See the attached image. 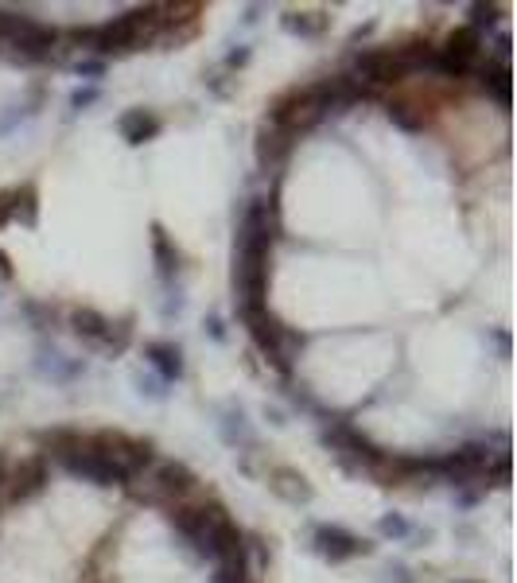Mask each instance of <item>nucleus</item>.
<instances>
[{
    "label": "nucleus",
    "mask_w": 517,
    "mask_h": 583,
    "mask_svg": "<svg viewBox=\"0 0 517 583\" xmlns=\"http://www.w3.org/2000/svg\"><path fill=\"white\" fill-rule=\"evenodd\" d=\"M160 36H164V5H140V8H128L121 16L106 20V24H97V27H75L70 43H78L82 51H90L97 58H109V55L156 47Z\"/></svg>",
    "instance_id": "nucleus-1"
},
{
    "label": "nucleus",
    "mask_w": 517,
    "mask_h": 583,
    "mask_svg": "<svg viewBox=\"0 0 517 583\" xmlns=\"http://www.w3.org/2000/svg\"><path fill=\"white\" fill-rule=\"evenodd\" d=\"M171 529H176L187 545L195 548L198 560L218 564L226 552H234L241 545V529L229 517V509L222 502H198V506H171Z\"/></svg>",
    "instance_id": "nucleus-2"
},
{
    "label": "nucleus",
    "mask_w": 517,
    "mask_h": 583,
    "mask_svg": "<svg viewBox=\"0 0 517 583\" xmlns=\"http://www.w3.org/2000/svg\"><path fill=\"white\" fill-rule=\"evenodd\" d=\"M436 47L432 43H400V47H366L354 55L350 75L370 86V90H381V86H400L405 78L421 75V70H432Z\"/></svg>",
    "instance_id": "nucleus-3"
},
{
    "label": "nucleus",
    "mask_w": 517,
    "mask_h": 583,
    "mask_svg": "<svg viewBox=\"0 0 517 583\" xmlns=\"http://www.w3.org/2000/svg\"><path fill=\"white\" fill-rule=\"evenodd\" d=\"M234 315L241 319V323H246L253 346L265 354L269 366L277 370L280 377H292L299 350L308 346V334L284 327L280 319L269 312V303H253V308H234Z\"/></svg>",
    "instance_id": "nucleus-4"
},
{
    "label": "nucleus",
    "mask_w": 517,
    "mask_h": 583,
    "mask_svg": "<svg viewBox=\"0 0 517 583\" xmlns=\"http://www.w3.org/2000/svg\"><path fill=\"white\" fill-rule=\"evenodd\" d=\"M59 51V32L32 16L0 8V55L16 58V63H51Z\"/></svg>",
    "instance_id": "nucleus-5"
},
{
    "label": "nucleus",
    "mask_w": 517,
    "mask_h": 583,
    "mask_svg": "<svg viewBox=\"0 0 517 583\" xmlns=\"http://www.w3.org/2000/svg\"><path fill=\"white\" fill-rule=\"evenodd\" d=\"M128 494L152 506H183L198 494V475L183 459H156L140 478L128 483Z\"/></svg>",
    "instance_id": "nucleus-6"
},
{
    "label": "nucleus",
    "mask_w": 517,
    "mask_h": 583,
    "mask_svg": "<svg viewBox=\"0 0 517 583\" xmlns=\"http://www.w3.org/2000/svg\"><path fill=\"white\" fill-rule=\"evenodd\" d=\"M323 121V109L311 101V94H308V86L304 90H289V94H280L277 101L269 106V117H265V125L269 128H277V133H284V137H304V133H311L315 125Z\"/></svg>",
    "instance_id": "nucleus-7"
},
{
    "label": "nucleus",
    "mask_w": 517,
    "mask_h": 583,
    "mask_svg": "<svg viewBox=\"0 0 517 583\" xmlns=\"http://www.w3.org/2000/svg\"><path fill=\"white\" fill-rule=\"evenodd\" d=\"M308 94H311L315 106L323 109V117H327V113H347V109H354V106H362L366 97H373L370 86L358 82L350 70H339V75H327V78H319V82H311Z\"/></svg>",
    "instance_id": "nucleus-8"
},
{
    "label": "nucleus",
    "mask_w": 517,
    "mask_h": 583,
    "mask_svg": "<svg viewBox=\"0 0 517 583\" xmlns=\"http://www.w3.org/2000/svg\"><path fill=\"white\" fill-rule=\"evenodd\" d=\"M311 548L319 552L327 564H347L354 557H370L373 552V545L366 541V537L342 529V525H315L311 529Z\"/></svg>",
    "instance_id": "nucleus-9"
},
{
    "label": "nucleus",
    "mask_w": 517,
    "mask_h": 583,
    "mask_svg": "<svg viewBox=\"0 0 517 583\" xmlns=\"http://www.w3.org/2000/svg\"><path fill=\"white\" fill-rule=\"evenodd\" d=\"M59 463L75 478H86V483H94V486H128V478H125L121 466L113 463L109 455H97V451H90L86 444L78 451H70V455H63Z\"/></svg>",
    "instance_id": "nucleus-10"
},
{
    "label": "nucleus",
    "mask_w": 517,
    "mask_h": 583,
    "mask_svg": "<svg viewBox=\"0 0 517 583\" xmlns=\"http://www.w3.org/2000/svg\"><path fill=\"white\" fill-rule=\"evenodd\" d=\"M51 478V459L47 455H27L16 466H8V478H5V502H27L47 486Z\"/></svg>",
    "instance_id": "nucleus-11"
},
{
    "label": "nucleus",
    "mask_w": 517,
    "mask_h": 583,
    "mask_svg": "<svg viewBox=\"0 0 517 583\" xmlns=\"http://www.w3.org/2000/svg\"><path fill=\"white\" fill-rule=\"evenodd\" d=\"M265 486L277 494L280 502H289V506H308L311 498H315V490H311V483L304 475L296 471V466H269L265 471Z\"/></svg>",
    "instance_id": "nucleus-12"
},
{
    "label": "nucleus",
    "mask_w": 517,
    "mask_h": 583,
    "mask_svg": "<svg viewBox=\"0 0 517 583\" xmlns=\"http://www.w3.org/2000/svg\"><path fill=\"white\" fill-rule=\"evenodd\" d=\"M152 261H156V276H160V284L171 292V284H176V276H179V250H176V241L167 238V230L160 222H152Z\"/></svg>",
    "instance_id": "nucleus-13"
},
{
    "label": "nucleus",
    "mask_w": 517,
    "mask_h": 583,
    "mask_svg": "<svg viewBox=\"0 0 517 583\" xmlns=\"http://www.w3.org/2000/svg\"><path fill=\"white\" fill-rule=\"evenodd\" d=\"M160 128H164V121L152 109H125L117 117V133H121L125 144H133V148L152 140V137H160Z\"/></svg>",
    "instance_id": "nucleus-14"
},
{
    "label": "nucleus",
    "mask_w": 517,
    "mask_h": 583,
    "mask_svg": "<svg viewBox=\"0 0 517 583\" xmlns=\"http://www.w3.org/2000/svg\"><path fill=\"white\" fill-rule=\"evenodd\" d=\"M292 137H284L277 133V128H269L261 125V133H257V164H261L265 171H280L284 164H289V156H292Z\"/></svg>",
    "instance_id": "nucleus-15"
},
{
    "label": "nucleus",
    "mask_w": 517,
    "mask_h": 583,
    "mask_svg": "<svg viewBox=\"0 0 517 583\" xmlns=\"http://www.w3.org/2000/svg\"><path fill=\"white\" fill-rule=\"evenodd\" d=\"M145 358H148L152 373L160 377L164 385H171V382H179V377H183V350L176 343H148L145 346Z\"/></svg>",
    "instance_id": "nucleus-16"
},
{
    "label": "nucleus",
    "mask_w": 517,
    "mask_h": 583,
    "mask_svg": "<svg viewBox=\"0 0 517 583\" xmlns=\"http://www.w3.org/2000/svg\"><path fill=\"white\" fill-rule=\"evenodd\" d=\"M35 370L47 377V382H55V385H70V382H78V377H86V362L63 358L59 350H39Z\"/></svg>",
    "instance_id": "nucleus-17"
},
{
    "label": "nucleus",
    "mask_w": 517,
    "mask_h": 583,
    "mask_svg": "<svg viewBox=\"0 0 517 583\" xmlns=\"http://www.w3.org/2000/svg\"><path fill=\"white\" fill-rule=\"evenodd\" d=\"M70 331H75L86 346L97 350L106 339V331H109V315H102L97 308H75L70 312Z\"/></svg>",
    "instance_id": "nucleus-18"
},
{
    "label": "nucleus",
    "mask_w": 517,
    "mask_h": 583,
    "mask_svg": "<svg viewBox=\"0 0 517 583\" xmlns=\"http://www.w3.org/2000/svg\"><path fill=\"white\" fill-rule=\"evenodd\" d=\"M218 432H222V440H226L229 447H234V451H249V447H257V435H253L249 416L241 413V408H234V404H229L226 413H222Z\"/></svg>",
    "instance_id": "nucleus-19"
},
{
    "label": "nucleus",
    "mask_w": 517,
    "mask_h": 583,
    "mask_svg": "<svg viewBox=\"0 0 517 583\" xmlns=\"http://www.w3.org/2000/svg\"><path fill=\"white\" fill-rule=\"evenodd\" d=\"M39 440V455H47V459H63V455H70V451H78L82 444H86V432H78V428H47V432H39L35 435Z\"/></svg>",
    "instance_id": "nucleus-20"
},
{
    "label": "nucleus",
    "mask_w": 517,
    "mask_h": 583,
    "mask_svg": "<svg viewBox=\"0 0 517 583\" xmlns=\"http://www.w3.org/2000/svg\"><path fill=\"white\" fill-rule=\"evenodd\" d=\"M280 27L289 36H299V39H323L327 27H331V20H327L323 12H284Z\"/></svg>",
    "instance_id": "nucleus-21"
},
{
    "label": "nucleus",
    "mask_w": 517,
    "mask_h": 583,
    "mask_svg": "<svg viewBox=\"0 0 517 583\" xmlns=\"http://www.w3.org/2000/svg\"><path fill=\"white\" fill-rule=\"evenodd\" d=\"M385 117H390L397 128H405V133H424V125H428V113L416 109L412 101H405V97L385 101Z\"/></svg>",
    "instance_id": "nucleus-22"
},
{
    "label": "nucleus",
    "mask_w": 517,
    "mask_h": 583,
    "mask_svg": "<svg viewBox=\"0 0 517 583\" xmlns=\"http://www.w3.org/2000/svg\"><path fill=\"white\" fill-rule=\"evenodd\" d=\"M479 86H482V94H491L498 101V106H510V66L506 63L479 66Z\"/></svg>",
    "instance_id": "nucleus-23"
},
{
    "label": "nucleus",
    "mask_w": 517,
    "mask_h": 583,
    "mask_svg": "<svg viewBox=\"0 0 517 583\" xmlns=\"http://www.w3.org/2000/svg\"><path fill=\"white\" fill-rule=\"evenodd\" d=\"M133 346V319H109V331L102 339V354H125V350Z\"/></svg>",
    "instance_id": "nucleus-24"
},
{
    "label": "nucleus",
    "mask_w": 517,
    "mask_h": 583,
    "mask_svg": "<svg viewBox=\"0 0 517 583\" xmlns=\"http://www.w3.org/2000/svg\"><path fill=\"white\" fill-rule=\"evenodd\" d=\"M12 218H20L24 226L39 222V195L35 187H16V207H12Z\"/></svg>",
    "instance_id": "nucleus-25"
},
{
    "label": "nucleus",
    "mask_w": 517,
    "mask_h": 583,
    "mask_svg": "<svg viewBox=\"0 0 517 583\" xmlns=\"http://www.w3.org/2000/svg\"><path fill=\"white\" fill-rule=\"evenodd\" d=\"M378 533L385 537V541L400 545V541H409V537H412L416 529H412V521H409V517H400V514H385V517L378 521Z\"/></svg>",
    "instance_id": "nucleus-26"
},
{
    "label": "nucleus",
    "mask_w": 517,
    "mask_h": 583,
    "mask_svg": "<svg viewBox=\"0 0 517 583\" xmlns=\"http://www.w3.org/2000/svg\"><path fill=\"white\" fill-rule=\"evenodd\" d=\"M27 117H35V106H8V109H0V140H5L8 133H16Z\"/></svg>",
    "instance_id": "nucleus-27"
},
{
    "label": "nucleus",
    "mask_w": 517,
    "mask_h": 583,
    "mask_svg": "<svg viewBox=\"0 0 517 583\" xmlns=\"http://www.w3.org/2000/svg\"><path fill=\"white\" fill-rule=\"evenodd\" d=\"M137 393L140 397H148V401H167V389H164V382L156 373H137Z\"/></svg>",
    "instance_id": "nucleus-28"
},
{
    "label": "nucleus",
    "mask_w": 517,
    "mask_h": 583,
    "mask_svg": "<svg viewBox=\"0 0 517 583\" xmlns=\"http://www.w3.org/2000/svg\"><path fill=\"white\" fill-rule=\"evenodd\" d=\"M467 12H471V24L467 27H475L479 36H482V27H494L498 24V8L494 5H471Z\"/></svg>",
    "instance_id": "nucleus-29"
},
{
    "label": "nucleus",
    "mask_w": 517,
    "mask_h": 583,
    "mask_svg": "<svg viewBox=\"0 0 517 583\" xmlns=\"http://www.w3.org/2000/svg\"><path fill=\"white\" fill-rule=\"evenodd\" d=\"M97 101H102V90H97V86H86V90H75V94H70V109L82 113V109L97 106Z\"/></svg>",
    "instance_id": "nucleus-30"
},
{
    "label": "nucleus",
    "mask_w": 517,
    "mask_h": 583,
    "mask_svg": "<svg viewBox=\"0 0 517 583\" xmlns=\"http://www.w3.org/2000/svg\"><path fill=\"white\" fill-rule=\"evenodd\" d=\"M24 312L35 319V327H39V331L55 323V308H47V303H35V300H27V303H24Z\"/></svg>",
    "instance_id": "nucleus-31"
},
{
    "label": "nucleus",
    "mask_w": 517,
    "mask_h": 583,
    "mask_svg": "<svg viewBox=\"0 0 517 583\" xmlns=\"http://www.w3.org/2000/svg\"><path fill=\"white\" fill-rule=\"evenodd\" d=\"M75 75H82V78H102V75H106V58H78V63H75Z\"/></svg>",
    "instance_id": "nucleus-32"
},
{
    "label": "nucleus",
    "mask_w": 517,
    "mask_h": 583,
    "mask_svg": "<svg viewBox=\"0 0 517 583\" xmlns=\"http://www.w3.org/2000/svg\"><path fill=\"white\" fill-rule=\"evenodd\" d=\"M482 483H471V486H459V498H455V506L459 509H471V506H479V498H482Z\"/></svg>",
    "instance_id": "nucleus-33"
},
{
    "label": "nucleus",
    "mask_w": 517,
    "mask_h": 583,
    "mask_svg": "<svg viewBox=\"0 0 517 583\" xmlns=\"http://www.w3.org/2000/svg\"><path fill=\"white\" fill-rule=\"evenodd\" d=\"M381 583H416V576L409 572L405 564H390V568H385V579Z\"/></svg>",
    "instance_id": "nucleus-34"
},
{
    "label": "nucleus",
    "mask_w": 517,
    "mask_h": 583,
    "mask_svg": "<svg viewBox=\"0 0 517 583\" xmlns=\"http://www.w3.org/2000/svg\"><path fill=\"white\" fill-rule=\"evenodd\" d=\"M246 63H249V47H246V43H238V47L226 55V70H241Z\"/></svg>",
    "instance_id": "nucleus-35"
},
{
    "label": "nucleus",
    "mask_w": 517,
    "mask_h": 583,
    "mask_svg": "<svg viewBox=\"0 0 517 583\" xmlns=\"http://www.w3.org/2000/svg\"><path fill=\"white\" fill-rule=\"evenodd\" d=\"M12 207H16V187H12V191H0V226L12 222Z\"/></svg>",
    "instance_id": "nucleus-36"
},
{
    "label": "nucleus",
    "mask_w": 517,
    "mask_h": 583,
    "mask_svg": "<svg viewBox=\"0 0 517 583\" xmlns=\"http://www.w3.org/2000/svg\"><path fill=\"white\" fill-rule=\"evenodd\" d=\"M203 327H207V334H210V339H214V343H226V323H222V319H218V315H210V319H207V323H203Z\"/></svg>",
    "instance_id": "nucleus-37"
},
{
    "label": "nucleus",
    "mask_w": 517,
    "mask_h": 583,
    "mask_svg": "<svg viewBox=\"0 0 517 583\" xmlns=\"http://www.w3.org/2000/svg\"><path fill=\"white\" fill-rule=\"evenodd\" d=\"M8 466H12V463H8V451L0 447V514H5V506H8V502H5V478H8Z\"/></svg>",
    "instance_id": "nucleus-38"
},
{
    "label": "nucleus",
    "mask_w": 517,
    "mask_h": 583,
    "mask_svg": "<svg viewBox=\"0 0 517 583\" xmlns=\"http://www.w3.org/2000/svg\"><path fill=\"white\" fill-rule=\"evenodd\" d=\"M207 82V90L210 94H218V97H229V82L222 78V75H210V78H203Z\"/></svg>",
    "instance_id": "nucleus-39"
},
{
    "label": "nucleus",
    "mask_w": 517,
    "mask_h": 583,
    "mask_svg": "<svg viewBox=\"0 0 517 583\" xmlns=\"http://www.w3.org/2000/svg\"><path fill=\"white\" fill-rule=\"evenodd\" d=\"M491 339L498 343V354H502V358H510V331H494Z\"/></svg>",
    "instance_id": "nucleus-40"
},
{
    "label": "nucleus",
    "mask_w": 517,
    "mask_h": 583,
    "mask_svg": "<svg viewBox=\"0 0 517 583\" xmlns=\"http://www.w3.org/2000/svg\"><path fill=\"white\" fill-rule=\"evenodd\" d=\"M265 416L272 420V424H284V413H280V408H265Z\"/></svg>",
    "instance_id": "nucleus-41"
},
{
    "label": "nucleus",
    "mask_w": 517,
    "mask_h": 583,
    "mask_svg": "<svg viewBox=\"0 0 517 583\" xmlns=\"http://www.w3.org/2000/svg\"><path fill=\"white\" fill-rule=\"evenodd\" d=\"M257 16H261V5H253V8H246V24H257Z\"/></svg>",
    "instance_id": "nucleus-42"
},
{
    "label": "nucleus",
    "mask_w": 517,
    "mask_h": 583,
    "mask_svg": "<svg viewBox=\"0 0 517 583\" xmlns=\"http://www.w3.org/2000/svg\"><path fill=\"white\" fill-rule=\"evenodd\" d=\"M455 583H475V579H455Z\"/></svg>",
    "instance_id": "nucleus-43"
}]
</instances>
